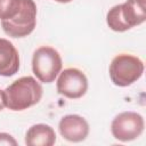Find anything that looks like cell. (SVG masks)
I'll return each instance as SVG.
<instances>
[{
    "label": "cell",
    "instance_id": "277c9868",
    "mask_svg": "<svg viewBox=\"0 0 146 146\" xmlns=\"http://www.w3.org/2000/svg\"><path fill=\"white\" fill-rule=\"evenodd\" d=\"M62 67V57L55 48L42 46L34 50L32 56V72L40 82H54L60 73Z\"/></svg>",
    "mask_w": 146,
    "mask_h": 146
},
{
    "label": "cell",
    "instance_id": "7c38bea8",
    "mask_svg": "<svg viewBox=\"0 0 146 146\" xmlns=\"http://www.w3.org/2000/svg\"><path fill=\"white\" fill-rule=\"evenodd\" d=\"M0 145H13L16 146L17 145V140L9 133L7 132H0Z\"/></svg>",
    "mask_w": 146,
    "mask_h": 146
},
{
    "label": "cell",
    "instance_id": "30bf717a",
    "mask_svg": "<svg viewBox=\"0 0 146 146\" xmlns=\"http://www.w3.org/2000/svg\"><path fill=\"white\" fill-rule=\"evenodd\" d=\"M55 143L56 132L48 124H33L26 131L25 144L27 146H52Z\"/></svg>",
    "mask_w": 146,
    "mask_h": 146
},
{
    "label": "cell",
    "instance_id": "9c48e42d",
    "mask_svg": "<svg viewBox=\"0 0 146 146\" xmlns=\"http://www.w3.org/2000/svg\"><path fill=\"white\" fill-rule=\"evenodd\" d=\"M19 70V54L7 39L0 38V75L11 76Z\"/></svg>",
    "mask_w": 146,
    "mask_h": 146
},
{
    "label": "cell",
    "instance_id": "5b68a950",
    "mask_svg": "<svg viewBox=\"0 0 146 146\" xmlns=\"http://www.w3.org/2000/svg\"><path fill=\"white\" fill-rule=\"evenodd\" d=\"M36 24V5L33 0H22V6L16 16L2 21L3 32L11 38H24L31 34Z\"/></svg>",
    "mask_w": 146,
    "mask_h": 146
},
{
    "label": "cell",
    "instance_id": "52a82bcc",
    "mask_svg": "<svg viewBox=\"0 0 146 146\" xmlns=\"http://www.w3.org/2000/svg\"><path fill=\"white\" fill-rule=\"evenodd\" d=\"M56 88L59 95L70 99H78L86 95L88 90V79L79 68L68 67L58 74Z\"/></svg>",
    "mask_w": 146,
    "mask_h": 146
},
{
    "label": "cell",
    "instance_id": "3957f363",
    "mask_svg": "<svg viewBox=\"0 0 146 146\" xmlns=\"http://www.w3.org/2000/svg\"><path fill=\"white\" fill-rule=\"evenodd\" d=\"M143 60L130 54L115 56L110 65V78L117 87H128L139 80L144 73Z\"/></svg>",
    "mask_w": 146,
    "mask_h": 146
},
{
    "label": "cell",
    "instance_id": "8fae6325",
    "mask_svg": "<svg viewBox=\"0 0 146 146\" xmlns=\"http://www.w3.org/2000/svg\"><path fill=\"white\" fill-rule=\"evenodd\" d=\"M22 0H0V21H9L21 9Z\"/></svg>",
    "mask_w": 146,
    "mask_h": 146
},
{
    "label": "cell",
    "instance_id": "4fadbf2b",
    "mask_svg": "<svg viewBox=\"0 0 146 146\" xmlns=\"http://www.w3.org/2000/svg\"><path fill=\"white\" fill-rule=\"evenodd\" d=\"M6 107V104H5V95H3V90L0 89V112Z\"/></svg>",
    "mask_w": 146,
    "mask_h": 146
},
{
    "label": "cell",
    "instance_id": "5bb4252c",
    "mask_svg": "<svg viewBox=\"0 0 146 146\" xmlns=\"http://www.w3.org/2000/svg\"><path fill=\"white\" fill-rule=\"evenodd\" d=\"M57 2H60V3H67V2H71L72 0H55Z\"/></svg>",
    "mask_w": 146,
    "mask_h": 146
},
{
    "label": "cell",
    "instance_id": "8992f818",
    "mask_svg": "<svg viewBox=\"0 0 146 146\" xmlns=\"http://www.w3.org/2000/svg\"><path fill=\"white\" fill-rule=\"evenodd\" d=\"M144 117L132 111H127L117 114L111 123V132L119 141H131L137 139L144 131Z\"/></svg>",
    "mask_w": 146,
    "mask_h": 146
},
{
    "label": "cell",
    "instance_id": "6da1fadb",
    "mask_svg": "<svg viewBox=\"0 0 146 146\" xmlns=\"http://www.w3.org/2000/svg\"><path fill=\"white\" fill-rule=\"evenodd\" d=\"M42 86L33 76H22L5 90V104L10 111H24L36 105L42 98Z\"/></svg>",
    "mask_w": 146,
    "mask_h": 146
},
{
    "label": "cell",
    "instance_id": "7a4b0ae2",
    "mask_svg": "<svg viewBox=\"0 0 146 146\" xmlns=\"http://www.w3.org/2000/svg\"><path fill=\"white\" fill-rule=\"evenodd\" d=\"M146 21V0H127L112 7L106 15L108 27L115 32H125Z\"/></svg>",
    "mask_w": 146,
    "mask_h": 146
},
{
    "label": "cell",
    "instance_id": "ba28073f",
    "mask_svg": "<svg viewBox=\"0 0 146 146\" xmlns=\"http://www.w3.org/2000/svg\"><path fill=\"white\" fill-rule=\"evenodd\" d=\"M60 136L71 143L83 141L89 135V124L87 120L78 114H68L60 119L58 123Z\"/></svg>",
    "mask_w": 146,
    "mask_h": 146
}]
</instances>
